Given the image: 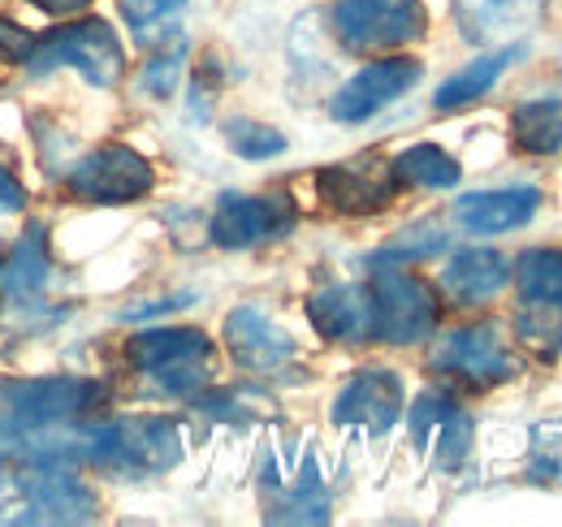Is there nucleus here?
<instances>
[{
	"label": "nucleus",
	"instance_id": "nucleus-1",
	"mask_svg": "<svg viewBox=\"0 0 562 527\" xmlns=\"http://www.w3.org/2000/svg\"><path fill=\"white\" fill-rule=\"evenodd\" d=\"M82 459L113 475H160L182 462V441L169 419L126 415V419L91 428L82 437Z\"/></svg>",
	"mask_w": 562,
	"mask_h": 527
},
{
	"label": "nucleus",
	"instance_id": "nucleus-2",
	"mask_svg": "<svg viewBox=\"0 0 562 527\" xmlns=\"http://www.w3.org/2000/svg\"><path fill=\"white\" fill-rule=\"evenodd\" d=\"M368 290H372V337L407 346L437 329V299L416 272L376 268Z\"/></svg>",
	"mask_w": 562,
	"mask_h": 527
},
{
	"label": "nucleus",
	"instance_id": "nucleus-3",
	"mask_svg": "<svg viewBox=\"0 0 562 527\" xmlns=\"http://www.w3.org/2000/svg\"><path fill=\"white\" fill-rule=\"evenodd\" d=\"M26 66L31 69L74 66L87 82L113 87L117 74H122V40H117V31L104 18H87V22H74V26L53 31L48 40H35Z\"/></svg>",
	"mask_w": 562,
	"mask_h": 527
},
{
	"label": "nucleus",
	"instance_id": "nucleus-4",
	"mask_svg": "<svg viewBox=\"0 0 562 527\" xmlns=\"http://www.w3.org/2000/svg\"><path fill=\"white\" fill-rule=\"evenodd\" d=\"M131 363L169 394H191L204 385L212 341L200 329H147L131 337Z\"/></svg>",
	"mask_w": 562,
	"mask_h": 527
},
{
	"label": "nucleus",
	"instance_id": "nucleus-5",
	"mask_svg": "<svg viewBox=\"0 0 562 527\" xmlns=\"http://www.w3.org/2000/svg\"><path fill=\"white\" fill-rule=\"evenodd\" d=\"M428 18L420 0H338L334 31L351 53H385L420 40Z\"/></svg>",
	"mask_w": 562,
	"mask_h": 527
},
{
	"label": "nucleus",
	"instance_id": "nucleus-6",
	"mask_svg": "<svg viewBox=\"0 0 562 527\" xmlns=\"http://www.w3.org/2000/svg\"><path fill=\"white\" fill-rule=\"evenodd\" d=\"M151 165L135 147H95L70 173V191L82 203H135L151 191Z\"/></svg>",
	"mask_w": 562,
	"mask_h": 527
},
{
	"label": "nucleus",
	"instance_id": "nucleus-7",
	"mask_svg": "<svg viewBox=\"0 0 562 527\" xmlns=\"http://www.w3.org/2000/svg\"><path fill=\"white\" fill-rule=\"evenodd\" d=\"M432 368L454 372L472 385H497V381H510L519 372L497 325H468V329L446 333L432 350Z\"/></svg>",
	"mask_w": 562,
	"mask_h": 527
},
{
	"label": "nucleus",
	"instance_id": "nucleus-8",
	"mask_svg": "<svg viewBox=\"0 0 562 527\" xmlns=\"http://www.w3.org/2000/svg\"><path fill=\"white\" fill-rule=\"evenodd\" d=\"M290 225H294V208L281 195H221L209 234L216 247L243 251L265 238H281Z\"/></svg>",
	"mask_w": 562,
	"mask_h": 527
},
{
	"label": "nucleus",
	"instance_id": "nucleus-9",
	"mask_svg": "<svg viewBox=\"0 0 562 527\" xmlns=\"http://www.w3.org/2000/svg\"><path fill=\"white\" fill-rule=\"evenodd\" d=\"M316 191L325 203H334L338 212H376L385 208L394 191H398V173H394V160H381V156H355L342 165H329L316 173Z\"/></svg>",
	"mask_w": 562,
	"mask_h": 527
},
{
	"label": "nucleus",
	"instance_id": "nucleus-10",
	"mask_svg": "<svg viewBox=\"0 0 562 527\" xmlns=\"http://www.w3.org/2000/svg\"><path fill=\"white\" fill-rule=\"evenodd\" d=\"M403 415V381L390 368H363L342 385L334 402V424L363 428L368 437H385Z\"/></svg>",
	"mask_w": 562,
	"mask_h": 527
},
{
	"label": "nucleus",
	"instance_id": "nucleus-11",
	"mask_svg": "<svg viewBox=\"0 0 562 527\" xmlns=\"http://www.w3.org/2000/svg\"><path fill=\"white\" fill-rule=\"evenodd\" d=\"M420 61H412V57L372 61V66L359 69L351 82H342V91L334 96L329 113H334V122H368L385 104H394L403 91H412L420 82Z\"/></svg>",
	"mask_w": 562,
	"mask_h": 527
},
{
	"label": "nucleus",
	"instance_id": "nucleus-12",
	"mask_svg": "<svg viewBox=\"0 0 562 527\" xmlns=\"http://www.w3.org/2000/svg\"><path fill=\"white\" fill-rule=\"evenodd\" d=\"M18 489L35 511V515H22V524H91L95 519L91 489L66 467L26 471V475H18Z\"/></svg>",
	"mask_w": 562,
	"mask_h": 527
},
{
	"label": "nucleus",
	"instance_id": "nucleus-13",
	"mask_svg": "<svg viewBox=\"0 0 562 527\" xmlns=\"http://www.w3.org/2000/svg\"><path fill=\"white\" fill-rule=\"evenodd\" d=\"M9 397V415L13 424L22 428H44V424H61L87 411V402L95 397L91 381H78V377H44V381H18V385H4Z\"/></svg>",
	"mask_w": 562,
	"mask_h": 527
},
{
	"label": "nucleus",
	"instance_id": "nucleus-14",
	"mask_svg": "<svg viewBox=\"0 0 562 527\" xmlns=\"http://www.w3.org/2000/svg\"><path fill=\"white\" fill-rule=\"evenodd\" d=\"M412 437L420 450H432L437 467L454 471L472 450V419L446 394H420L412 406Z\"/></svg>",
	"mask_w": 562,
	"mask_h": 527
},
{
	"label": "nucleus",
	"instance_id": "nucleus-15",
	"mask_svg": "<svg viewBox=\"0 0 562 527\" xmlns=\"http://www.w3.org/2000/svg\"><path fill=\"white\" fill-rule=\"evenodd\" d=\"M225 346L251 372H273L285 359H294V337L256 307H238L225 316Z\"/></svg>",
	"mask_w": 562,
	"mask_h": 527
},
{
	"label": "nucleus",
	"instance_id": "nucleus-16",
	"mask_svg": "<svg viewBox=\"0 0 562 527\" xmlns=\"http://www.w3.org/2000/svg\"><path fill=\"white\" fill-rule=\"evenodd\" d=\"M307 321L329 341H368L372 337V290L325 285L307 299Z\"/></svg>",
	"mask_w": 562,
	"mask_h": 527
},
{
	"label": "nucleus",
	"instance_id": "nucleus-17",
	"mask_svg": "<svg viewBox=\"0 0 562 527\" xmlns=\"http://www.w3.org/2000/svg\"><path fill=\"white\" fill-rule=\"evenodd\" d=\"M541 191L537 187H502V191H476L454 203V221L472 234H506L537 216Z\"/></svg>",
	"mask_w": 562,
	"mask_h": 527
},
{
	"label": "nucleus",
	"instance_id": "nucleus-18",
	"mask_svg": "<svg viewBox=\"0 0 562 527\" xmlns=\"http://www.w3.org/2000/svg\"><path fill=\"white\" fill-rule=\"evenodd\" d=\"M546 0H454V22L468 44H497L528 31L541 18Z\"/></svg>",
	"mask_w": 562,
	"mask_h": 527
},
{
	"label": "nucleus",
	"instance_id": "nucleus-19",
	"mask_svg": "<svg viewBox=\"0 0 562 527\" xmlns=\"http://www.w3.org/2000/svg\"><path fill=\"white\" fill-rule=\"evenodd\" d=\"M506 281H510V260L502 251H493V247H468V251L450 256V264L441 268V290L459 307L485 303Z\"/></svg>",
	"mask_w": 562,
	"mask_h": 527
},
{
	"label": "nucleus",
	"instance_id": "nucleus-20",
	"mask_svg": "<svg viewBox=\"0 0 562 527\" xmlns=\"http://www.w3.org/2000/svg\"><path fill=\"white\" fill-rule=\"evenodd\" d=\"M519 57H524V44H502L497 53L481 57V61H472L468 69H459L454 78H446V82L437 87L432 104H437L441 113H454V109H463V104L481 100V96H485L493 82H497V78H502L506 69L515 66Z\"/></svg>",
	"mask_w": 562,
	"mask_h": 527
},
{
	"label": "nucleus",
	"instance_id": "nucleus-21",
	"mask_svg": "<svg viewBox=\"0 0 562 527\" xmlns=\"http://www.w3.org/2000/svg\"><path fill=\"white\" fill-rule=\"evenodd\" d=\"M510 138L528 156H554L562 152V96L528 100L510 113Z\"/></svg>",
	"mask_w": 562,
	"mask_h": 527
},
{
	"label": "nucleus",
	"instance_id": "nucleus-22",
	"mask_svg": "<svg viewBox=\"0 0 562 527\" xmlns=\"http://www.w3.org/2000/svg\"><path fill=\"white\" fill-rule=\"evenodd\" d=\"M394 173L398 182H412V187H428V191H450L459 187V160L450 152H441L437 143H416L407 147L398 160H394Z\"/></svg>",
	"mask_w": 562,
	"mask_h": 527
},
{
	"label": "nucleus",
	"instance_id": "nucleus-23",
	"mask_svg": "<svg viewBox=\"0 0 562 527\" xmlns=\"http://www.w3.org/2000/svg\"><path fill=\"white\" fill-rule=\"evenodd\" d=\"M515 281L528 303H559L562 299V251L537 247L515 260Z\"/></svg>",
	"mask_w": 562,
	"mask_h": 527
},
{
	"label": "nucleus",
	"instance_id": "nucleus-24",
	"mask_svg": "<svg viewBox=\"0 0 562 527\" xmlns=\"http://www.w3.org/2000/svg\"><path fill=\"white\" fill-rule=\"evenodd\" d=\"M44 281H48L44 238H40V229H31V234L18 243L9 268H4V294H9V299H31V294L44 290Z\"/></svg>",
	"mask_w": 562,
	"mask_h": 527
},
{
	"label": "nucleus",
	"instance_id": "nucleus-25",
	"mask_svg": "<svg viewBox=\"0 0 562 527\" xmlns=\"http://www.w3.org/2000/svg\"><path fill=\"white\" fill-rule=\"evenodd\" d=\"M515 333H519V341H528L537 355H559L562 350V299L559 303H528L524 299V307H519V316H515Z\"/></svg>",
	"mask_w": 562,
	"mask_h": 527
},
{
	"label": "nucleus",
	"instance_id": "nucleus-26",
	"mask_svg": "<svg viewBox=\"0 0 562 527\" xmlns=\"http://www.w3.org/2000/svg\"><path fill=\"white\" fill-rule=\"evenodd\" d=\"M182 61H187V35H182V31H173V35H169V44H165V48H156V53H151V61L143 66V78H139L143 91H147V96H156V100H160V96H169V91L178 87Z\"/></svg>",
	"mask_w": 562,
	"mask_h": 527
},
{
	"label": "nucleus",
	"instance_id": "nucleus-27",
	"mask_svg": "<svg viewBox=\"0 0 562 527\" xmlns=\"http://www.w3.org/2000/svg\"><path fill=\"white\" fill-rule=\"evenodd\" d=\"M225 143H229L243 160H269V156H281V152H285V138H281L273 126L243 122V117L225 126Z\"/></svg>",
	"mask_w": 562,
	"mask_h": 527
},
{
	"label": "nucleus",
	"instance_id": "nucleus-28",
	"mask_svg": "<svg viewBox=\"0 0 562 527\" xmlns=\"http://www.w3.org/2000/svg\"><path fill=\"white\" fill-rule=\"evenodd\" d=\"M446 247V234L441 229H407V238H398V243H390L376 260L390 264V260H420V256H432V251H441Z\"/></svg>",
	"mask_w": 562,
	"mask_h": 527
},
{
	"label": "nucleus",
	"instance_id": "nucleus-29",
	"mask_svg": "<svg viewBox=\"0 0 562 527\" xmlns=\"http://www.w3.org/2000/svg\"><path fill=\"white\" fill-rule=\"evenodd\" d=\"M31 48H35V40H31L26 31H18V26L0 22V57H4V61H26V57H31Z\"/></svg>",
	"mask_w": 562,
	"mask_h": 527
},
{
	"label": "nucleus",
	"instance_id": "nucleus-30",
	"mask_svg": "<svg viewBox=\"0 0 562 527\" xmlns=\"http://www.w3.org/2000/svg\"><path fill=\"white\" fill-rule=\"evenodd\" d=\"M187 0H135L126 13L135 18V22H151V18H165V13H173V9H182Z\"/></svg>",
	"mask_w": 562,
	"mask_h": 527
},
{
	"label": "nucleus",
	"instance_id": "nucleus-31",
	"mask_svg": "<svg viewBox=\"0 0 562 527\" xmlns=\"http://www.w3.org/2000/svg\"><path fill=\"white\" fill-rule=\"evenodd\" d=\"M22 203H26V191H22L18 178L0 165V212H22Z\"/></svg>",
	"mask_w": 562,
	"mask_h": 527
},
{
	"label": "nucleus",
	"instance_id": "nucleus-32",
	"mask_svg": "<svg viewBox=\"0 0 562 527\" xmlns=\"http://www.w3.org/2000/svg\"><path fill=\"white\" fill-rule=\"evenodd\" d=\"M191 294H178V299H165V303H147V307H131L126 321H143V316H160V312H173V307H187Z\"/></svg>",
	"mask_w": 562,
	"mask_h": 527
},
{
	"label": "nucleus",
	"instance_id": "nucleus-33",
	"mask_svg": "<svg viewBox=\"0 0 562 527\" xmlns=\"http://www.w3.org/2000/svg\"><path fill=\"white\" fill-rule=\"evenodd\" d=\"M31 4H40L44 13H78V9H87L91 0H31Z\"/></svg>",
	"mask_w": 562,
	"mask_h": 527
},
{
	"label": "nucleus",
	"instance_id": "nucleus-34",
	"mask_svg": "<svg viewBox=\"0 0 562 527\" xmlns=\"http://www.w3.org/2000/svg\"><path fill=\"white\" fill-rule=\"evenodd\" d=\"M122 4H126V9H131V4H135V0H122Z\"/></svg>",
	"mask_w": 562,
	"mask_h": 527
},
{
	"label": "nucleus",
	"instance_id": "nucleus-35",
	"mask_svg": "<svg viewBox=\"0 0 562 527\" xmlns=\"http://www.w3.org/2000/svg\"><path fill=\"white\" fill-rule=\"evenodd\" d=\"M0 484H4V480H0Z\"/></svg>",
	"mask_w": 562,
	"mask_h": 527
}]
</instances>
